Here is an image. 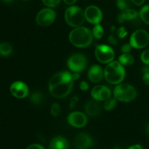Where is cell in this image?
Wrapping results in <instances>:
<instances>
[{"instance_id":"cell-1","label":"cell","mask_w":149,"mask_h":149,"mask_svg":"<svg viewBox=\"0 0 149 149\" xmlns=\"http://www.w3.org/2000/svg\"><path fill=\"white\" fill-rule=\"evenodd\" d=\"M74 81L72 74L68 71L57 73L49 80V93L56 98L66 97L72 90Z\"/></svg>"},{"instance_id":"cell-2","label":"cell","mask_w":149,"mask_h":149,"mask_svg":"<svg viewBox=\"0 0 149 149\" xmlns=\"http://www.w3.org/2000/svg\"><path fill=\"white\" fill-rule=\"evenodd\" d=\"M69 41L77 47H87L93 42V34L87 28L79 26L71 31L69 34Z\"/></svg>"},{"instance_id":"cell-3","label":"cell","mask_w":149,"mask_h":149,"mask_svg":"<svg viewBox=\"0 0 149 149\" xmlns=\"http://www.w3.org/2000/svg\"><path fill=\"white\" fill-rule=\"evenodd\" d=\"M104 77L108 82L118 84L125 79V70L119 61H112L105 68Z\"/></svg>"},{"instance_id":"cell-4","label":"cell","mask_w":149,"mask_h":149,"mask_svg":"<svg viewBox=\"0 0 149 149\" xmlns=\"http://www.w3.org/2000/svg\"><path fill=\"white\" fill-rule=\"evenodd\" d=\"M113 96L119 101L128 103L135 100L137 91L133 86L129 84H120L113 90Z\"/></svg>"},{"instance_id":"cell-5","label":"cell","mask_w":149,"mask_h":149,"mask_svg":"<svg viewBox=\"0 0 149 149\" xmlns=\"http://www.w3.org/2000/svg\"><path fill=\"white\" fill-rule=\"evenodd\" d=\"M65 19L67 24L74 28L81 26L84 21V12L77 6H71L65 13Z\"/></svg>"},{"instance_id":"cell-6","label":"cell","mask_w":149,"mask_h":149,"mask_svg":"<svg viewBox=\"0 0 149 149\" xmlns=\"http://www.w3.org/2000/svg\"><path fill=\"white\" fill-rule=\"evenodd\" d=\"M149 43V34L143 29H139L134 32L130 37V44L135 49H142L146 47Z\"/></svg>"},{"instance_id":"cell-7","label":"cell","mask_w":149,"mask_h":149,"mask_svg":"<svg viewBox=\"0 0 149 149\" xmlns=\"http://www.w3.org/2000/svg\"><path fill=\"white\" fill-rule=\"evenodd\" d=\"M95 54L97 61L104 64L112 62L115 56L113 49L106 45H98L96 47Z\"/></svg>"},{"instance_id":"cell-8","label":"cell","mask_w":149,"mask_h":149,"mask_svg":"<svg viewBox=\"0 0 149 149\" xmlns=\"http://www.w3.org/2000/svg\"><path fill=\"white\" fill-rule=\"evenodd\" d=\"M56 13L50 8H44L38 13L36 20L39 26L47 27L50 26L55 20Z\"/></svg>"},{"instance_id":"cell-9","label":"cell","mask_w":149,"mask_h":149,"mask_svg":"<svg viewBox=\"0 0 149 149\" xmlns=\"http://www.w3.org/2000/svg\"><path fill=\"white\" fill-rule=\"evenodd\" d=\"M68 67L74 73H79L84 71L87 65V59L81 54H74L68 60Z\"/></svg>"},{"instance_id":"cell-10","label":"cell","mask_w":149,"mask_h":149,"mask_svg":"<svg viewBox=\"0 0 149 149\" xmlns=\"http://www.w3.org/2000/svg\"><path fill=\"white\" fill-rule=\"evenodd\" d=\"M84 17L90 23L99 24L103 19V13L98 7L91 5L87 7L84 10Z\"/></svg>"},{"instance_id":"cell-11","label":"cell","mask_w":149,"mask_h":149,"mask_svg":"<svg viewBox=\"0 0 149 149\" xmlns=\"http://www.w3.org/2000/svg\"><path fill=\"white\" fill-rule=\"evenodd\" d=\"M68 123L74 127H84L87 124V118L84 113L79 111H74L70 113L67 118Z\"/></svg>"},{"instance_id":"cell-12","label":"cell","mask_w":149,"mask_h":149,"mask_svg":"<svg viewBox=\"0 0 149 149\" xmlns=\"http://www.w3.org/2000/svg\"><path fill=\"white\" fill-rule=\"evenodd\" d=\"M10 93L15 97L18 99L25 98L29 95V87L23 81H17L10 86Z\"/></svg>"},{"instance_id":"cell-13","label":"cell","mask_w":149,"mask_h":149,"mask_svg":"<svg viewBox=\"0 0 149 149\" xmlns=\"http://www.w3.org/2000/svg\"><path fill=\"white\" fill-rule=\"evenodd\" d=\"M111 90L109 87L103 85H97L93 87L91 91V95L97 101H103L111 97Z\"/></svg>"},{"instance_id":"cell-14","label":"cell","mask_w":149,"mask_h":149,"mask_svg":"<svg viewBox=\"0 0 149 149\" xmlns=\"http://www.w3.org/2000/svg\"><path fill=\"white\" fill-rule=\"evenodd\" d=\"M93 145V140L86 133H79L76 136L74 146L77 149H89Z\"/></svg>"},{"instance_id":"cell-15","label":"cell","mask_w":149,"mask_h":149,"mask_svg":"<svg viewBox=\"0 0 149 149\" xmlns=\"http://www.w3.org/2000/svg\"><path fill=\"white\" fill-rule=\"evenodd\" d=\"M103 75V70L98 65H93L88 71L89 79L93 83H97L101 81Z\"/></svg>"},{"instance_id":"cell-16","label":"cell","mask_w":149,"mask_h":149,"mask_svg":"<svg viewBox=\"0 0 149 149\" xmlns=\"http://www.w3.org/2000/svg\"><path fill=\"white\" fill-rule=\"evenodd\" d=\"M85 112L90 116H95L99 115L101 112V105L98 102L90 100L85 105Z\"/></svg>"},{"instance_id":"cell-17","label":"cell","mask_w":149,"mask_h":149,"mask_svg":"<svg viewBox=\"0 0 149 149\" xmlns=\"http://www.w3.org/2000/svg\"><path fill=\"white\" fill-rule=\"evenodd\" d=\"M139 15V13L135 10L132 9H127V10H123L122 13L119 15L118 16V21L119 23H122L125 21V20H135Z\"/></svg>"},{"instance_id":"cell-18","label":"cell","mask_w":149,"mask_h":149,"mask_svg":"<svg viewBox=\"0 0 149 149\" xmlns=\"http://www.w3.org/2000/svg\"><path fill=\"white\" fill-rule=\"evenodd\" d=\"M68 143L65 138L57 136L52 138L49 143V149H68Z\"/></svg>"},{"instance_id":"cell-19","label":"cell","mask_w":149,"mask_h":149,"mask_svg":"<svg viewBox=\"0 0 149 149\" xmlns=\"http://www.w3.org/2000/svg\"><path fill=\"white\" fill-rule=\"evenodd\" d=\"M119 62L122 64V65H126L129 66L133 64L134 58L132 55L129 53H124L123 55H120L119 58Z\"/></svg>"},{"instance_id":"cell-20","label":"cell","mask_w":149,"mask_h":149,"mask_svg":"<svg viewBox=\"0 0 149 149\" xmlns=\"http://www.w3.org/2000/svg\"><path fill=\"white\" fill-rule=\"evenodd\" d=\"M13 53V47L7 42L0 43V55L2 56H10Z\"/></svg>"},{"instance_id":"cell-21","label":"cell","mask_w":149,"mask_h":149,"mask_svg":"<svg viewBox=\"0 0 149 149\" xmlns=\"http://www.w3.org/2000/svg\"><path fill=\"white\" fill-rule=\"evenodd\" d=\"M139 15L141 20L146 23L149 25V4L145 5L141 9L139 12Z\"/></svg>"},{"instance_id":"cell-22","label":"cell","mask_w":149,"mask_h":149,"mask_svg":"<svg viewBox=\"0 0 149 149\" xmlns=\"http://www.w3.org/2000/svg\"><path fill=\"white\" fill-rule=\"evenodd\" d=\"M43 95L42 93H39V92H35L31 94L30 97V100L31 101L32 103L35 105H39L40 103H42V100H43Z\"/></svg>"},{"instance_id":"cell-23","label":"cell","mask_w":149,"mask_h":149,"mask_svg":"<svg viewBox=\"0 0 149 149\" xmlns=\"http://www.w3.org/2000/svg\"><path fill=\"white\" fill-rule=\"evenodd\" d=\"M116 106V99L115 97H109L104 103V109L106 111H111L113 110Z\"/></svg>"},{"instance_id":"cell-24","label":"cell","mask_w":149,"mask_h":149,"mask_svg":"<svg viewBox=\"0 0 149 149\" xmlns=\"http://www.w3.org/2000/svg\"><path fill=\"white\" fill-rule=\"evenodd\" d=\"M116 6L121 10H125L130 8L131 0H116Z\"/></svg>"},{"instance_id":"cell-25","label":"cell","mask_w":149,"mask_h":149,"mask_svg":"<svg viewBox=\"0 0 149 149\" xmlns=\"http://www.w3.org/2000/svg\"><path fill=\"white\" fill-rule=\"evenodd\" d=\"M103 33H104V30L103 27L100 25L96 24L93 30V36L96 39H101L103 36Z\"/></svg>"},{"instance_id":"cell-26","label":"cell","mask_w":149,"mask_h":149,"mask_svg":"<svg viewBox=\"0 0 149 149\" xmlns=\"http://www.w3.org/2000/svg\"><path fill=\"white\" fill-rule=\"evenodd\" d=\"M42 1L45 5L53 8V7H56L57 6L59 5L61 0H42Z\"/></svg>"},{"instance_id":"cell-27","label":"cell","mask_w":149,"mask_h":149,"mask_svg":"<svg viewBox=\"0 0 149 149\" xmlns=\"http://www.w3.org/2000/svg\"><path fill=\"white\" fill-rule=\"evenodd\" d=\"M61 106H59V104L58 103H53L51 107V110H50V113L52 114V116H59L60 113H61Z\"/></svg>"},{"instance_id":"cell-28","label":"cell","mask_w":149,"mask_h":149,"mask_svg":"<svg viewBox=\"0 0 149 149\" xmlns=\"http://www.w3.org/2000/svg\"><path fill=\"white\" fill-rule=\"evenodd\" d=\"M141 59L143 63L146 64V65H149V49H146V50L143 51L142 52Z\"/></svg>"},{"instance_id":"cell-29","label":"cell","mask_w":149,"mask_h":149,"mask_svg":"<svg viewBox=\"0 0 149 149\" xmlns=\"http://www.w3.org/2000/svg\"><path fill=\"white\" fill-rule=\"evenodd\" d=\"M117 35L119 36V38L123 39V38H125L127 35V31L126 29L124 27H121L117 30Z\"/></svg>"},{"instance_id":"cell-30","label":"cell","mask_w":149,"mask_h":149,"mask_svg":"<svg viewBox=\"0 0 149 149\" xmlns=\"http://www.w3.org/2000/svg\"><path fill=\"white\" fill-rule=\"evenodd\" d=\"M132 47L131 46L130 44H125L121 48V50L123 53H129L132 49Z\"/></svg>"},{"instance_id":"cell-31","label":"cell","mask_w":149,"mask_h":149,"mask_svg":"<svg viewBox=\"0 0 149 149\" xmlns=\"http://www.w3.org/2000/svg\"><path fill=\"white\" fill-rule=\"evenodd\" d=\"M79 100V98L77 96H74V97H73L72 98H71V103H70L69 104V106L71 109H73V108H74L76 106V105H77V102H78Z\"/></svg>"},{"instance_id":"cell-32","label":"cell","mask_w":149,"mask_h":149,"mask_svg":"<svg viewBox=\"0 0 149 149\" xmlns=\"http://www.w3.org/2000/svg\"><path fill=\"white\" fill-rule=\"evenodd\" d=\"M143 81L146 85H149V72H146L143 76Z\"/></svg>"},{"instance_id":"cell-33","label":"cell","mask_w":149,"mask_h":149,"mask_svg":"<svg viewBox=\"0 0 149 149\" xmlns=\"http://www.w3.org/2000/svg\"><path fill=\"white\" fill-rule=\"evenodd\" d=\"M79 87H80V89H81V90H83V91H87V90H88V88H89V84H87L86 81H81V83H80Z\"/></svg>"},{"instance_id":"cell-34","label":"cell","mask_w":149,"mask_h":149,"mask_svg":"<svg viewBox=\"0 0 149 149\" xmlns=\"http://www.w3.org/2000/svg\"><path fill=\"white\" fill-rule=\"evenodd\" d=\"M26 149H45L44 148L43 146H42V145H40V144H32V145L29 146V147H27Z\"/></svg>"},{"instance_id":"cell-35","label":"cell","mask_w":149,"mask_h":149,"mask_svg":"<svg viewBox=\"0 0 149 149\" xmlns=\"http://www.w3.org/2000/svg\"><path fill=\"white\" fill-rule=\"evenodd\" d=\"M109 42L110 44H111V45H115L117 44V40H116V39L114 37L113 35H111L109 37Z\"/></svg>"},{"instance_id":"cell-36","label":"cell","mask_w":149,"mask_h":149,"mask_svg":"<svg viewBox=\"0 0 149 149\" xmlns=\"http://www.w3.org/2000/svg\"><path fill=\"white\" fill-rule=\"evenodd\" d=\"M145 1L146 0H131V1L136 6H141Z\"/></svg>"},{"instance_id":"cell-37","label":"cell","mask_w":149,"mask_h":149,"mask_svg":"<svg viewBox=\"0 0 149 149\" xmlns=\"http://www.w3.org/2000/svg\"><path fill=\"white\" fill-rule=\"evenodd\" d=\"M128 149H143V147L141 144H135V145L130 146Z\"/></svg>"},{"instance_id":"cell-38","label":"cell","mask_w":149,"mask_h":149,"mask_svg":"<svg viewBox=\"0 0 149 149\" xmlns=\"http://www.w3.org/2000/svg\"><path fill=\"white\" fill-rule=\"evenodd\" d=\"M77 0H63L64 2L68 4V5H73V4L77 2Z\"/></svg>"},{"instance_id":"cell-39","label":"cell","mask_w":149,"mask_h":149,"mask_svg":"<svg viewBox=\"0 0 149 149\" xmlns=\"http://www.w3.org/2000/svg\"><path fill=\"white\" fill-rule=\"evenodd\" d=\"M72 77L74 80H77L79 79V74L78 73H74V74H72Z\"/></svg>"},{"instance_id":"cell-40","label":"cell","mask_w":149,"mask_h":149,"mask_svg":"<svg viewBox=\"0 0 149 149\" xmlns=\"http://www.w3.org/2000/svg\"><path fill=\"white\" fill-rule=\"evenodd\" d=\"M145 130H146V132L147 135H149V122L148 124H146V125Z\"/></svg>"},{"instance_id":"cell-41","label":"cell","mask_w":149,"mask_h":149,"mask_svg":"<svg viewBox=\"0 0 149 149\" xmlns=\"http://www.w3.org/2000/svg\"><path fill=\"white\" fill-rule=\"evenodd\" d=\"M1 1L4 3H10L12 2V1H13V0H1Z\"/></svg>"},{"instance_id":"cell-42","label":"cell","mask_w":149,"mask_h":149,"mask_svg":"<svg viewBox=\"0 0 149 149\" xmlns=\"http://www.w3.org/2000/svg\"><path fill=\"white\" fill-rule=\"evenodd\" d=\"M114 149H122V148H121L119 146H116V147H115V148H114Z\"/></svg>"}]
</instances>
